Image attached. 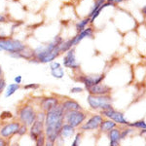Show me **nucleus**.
Masks as SVG:
<instances>
[{"label":"nucleus","instance_id":"7c9ffc66","mask_svg":"<svg viewBox=\"0 0 146 146\" xmlns=\"http://www.w3.org/2000/svg\"><path fill=\"white\" fill-rule=\"evenodd\" d=\"M5 87H6L5 80L2 79V78H0V94H1L2 92H3V90L5 89Z\"/></svg>","mask_w":146,"mask_h":146},{"label":"nucleus","instance_id":"4468645a","mask_svg":"<svg viewBox=\"0 0 146 146\" xmlns=\"http://www.w3.org/2000/svg\"><path fill=\"white\" fill-rule=\"evenodd\" d=\"M58 105H60L58 100L56 98H53V96L43 98V100H41V103H40V106L43 109V111H45V112H48V111H50V110L54 109V108L56 107Z\"/></svg>","mask_w":146,"mask_h":146},{"label":"nucleus","instance_id":"c756f323","mask_svg":"<svg viewBox=\"0 0 146 146\" xmlns=\"http://www.w3.org/2000/svg\"><path fill=\"white\" fill-rule=\"evenodd\" d=\"M83 92V88L81 87H73V88L70 90V93L71 94H78V93H82Z\"/></svg>","mask_w":146,"mask_h":146},{"label":"nucleus","instance_id":"2f4dec72","mask_svg":"<svg viewBox=\"0 0 146 146\" xmlns=\"http://www.w3.org/2000/svg\"><path fill=\"white\" fill-rule=\"evenodd\" d=\"M22 80H23L22 76H21V75H18V76L15 77V83L20 85L21 83H22Z\"/></svg>","mask_w":146,"mask_h":146},{"label":"nucleus","instance_id":"f8f14e48","mask_svg":"<svg viewBox=\"0 0 146 146\" xmlns=\"http://www.w3.org/2000/svg\"><path fill=\"white\" fill-rule=\"evenodd\" d=\"M89 94L92 96H106L109 95L111 92V88L109 86H107L106 84L100 83L96 86H93L91 88L88 89Z\"/></svg>","mask_w":146,"mask_h":146},{"label":"nucleus","instance_id":"f03ea898","mask_svg":"<svg viewBox=\"0 0 146 146\" xmlns=\"http://www.w3.org/2000/svg\"><path fill=\"white\" fill-rule=\"evenodd\" d=\"M62 37L56 36L48 45L38 47L33 52V56L39 62H52L56 56H60V45L62 44Z\"/></svg>","mask_w":146,"mask_h":146},{"label":"nucleus","instance_id":"a211bd4d","mask_svg":"<svg viewBox=\"0 0 146 146\" xmlns=\"http://www.w3.org/2000/svg\"><path fill=\"white\" fill-rule=\"evenodd\" d=\"M108 136H109L110 144L109 146H120V141H121V136H120V131L117 129H113L110 131H108Z\"/></svg>","mask_w":146,"mask_h":146},{"label":"nucleus","instance_id":"e433bc0d","mask_svg":"<svg viewBox=\"0 0 146 146\" xmlns=\"http://www.w3.org/2000/svg\"><path fill=\"white\" fill-rule=\"evenodd\" d=\"M145 10H146V7L144 6V7H143V9H142V12H143V14H145Z\"/></svg>","mask_w":146,"mask_h":146},{"label":"nucleus","instance_id":"f3484780","mask_svg":"<svg viewBox=\"0 0 146 146\" xmlns=\"http://www.w3.org/2000/svg\"><path fill=\"white\" fill-rule=\"evenodd\" d=\"M92 36H93V29L90 27L85 28L83 31L79 32L78 35H76L75 37H73L72 39H70L71 40V45H72V47L77 45V44H78L81 40H83L85 37H92Z\"/></svg>","mask_w":146,"mask_h":146},{"label":"nucleus","instance_id":"5701e85b","mask_svg":"<svg viewBox=\"0 0 146 146\" xmlns=\"http://www.w3.org/2000/svg\"><path fill=\"white\" fill-rule=\"evenodd\" d=\"M90 22H91L90 18H87V19H85V20L82 21V22H79V23L76 25V29H77V31H78V32L83 31V30L85 29V27H86V25H88V23H90Z\"/></svg>","mask_w":146,"mask_h":146},{"label":"nucleus","instance_id":"4be33fe9","mask_svg":"<svg viewBox=\"0 0 146 146\" xmlns=\"http://www.w3.org/2000/svg\"><path fill=\"white\" fill-rule=\"evenodd\" d=\"M104 2H105V0H96L95 5L93 6V8H92V10H91V12H90V15H89V18H92V17H93L94 14H95L96 12L100 8V6L102 5V4H104Z\"/></svg>","mask_w":146,"mask_h":146},{"label":"nucleus","instance_id":"0eeeda50","mask_svg":"<svg viewBox=\"0 0 146 146\" xmlns=\"http://www.w3.org/2000/svg\"><path fill=\"white\" fill-rule=\"evenodd\" d=\"M102 115L107 118H109V120H111L114 123H118V124H122V125H127L129 126V122L127 121L124 117V114L122 112L116 111L114 109H110V110H105V111H102Z\"/></svg>","mask_w":146,"mask_h":146},{"label":"nucleus","instance_id":"393cba45","mask_svg":"<svg viewBox=\"0 0 146 146\" xmlns=\"http://www.w3.org/2000/svg\"><path fill=\"white\" fill-rule=\"evenodd\" d=\"M80 143H81V135L77 133V135H75V138L72 141L71 146H80Z\"/></svg>","mask_w":146,"mask_h":146},{"label":"nucleus","instance_id":"9b49d317","mask_svg":"<svg viewBox=\"0 0 146 146\" xmlns=\"http://www.w3.org/2000/svg\"><path fill=\"white\" fill-rule=\"evenodd\" d=\"M63 65L66 68H71V69H77L80 67V64L76 60L74 49H70L67 51L66 55L63 58Z\"/></svg>","mask_w":146,"mask_h":146},{"label":"nucleus","instance_id":"dca6fc26","mask_svg":"<svg viewBox=\"0 0 146 146\" xmlns=\"http://www.w3.org/2000/svg\"><path fill=\"white\" fill-rule=\"evenodd\" d=\"M51 68V74L53 75L55 78L56 79H62L64 76V71H63V68L62 67L60 62H52L50 64Z\"/></svg>","mask_w":146,"mask_h":146},{"label":"nucleus","instance_id":"f257e3e1","mask_svg":"<svg viewBox=\"0 0 146 146\" xmlns=\"http://www.w3.org/2000/svg\"><path fill=\"white\" fill-rule=\"evenodd\" d=\"M63 124H64V111L62 105H58L54 109L46 112L45 121H44V133L46 136L45 146H55Z\"/></svg>","mask_w":146,"mask_h":146},{"label":"nucleus","instance_id":"a878e982","mask_svg":"<svg viewBox=\"0 0 146 146\" xmlns=\"http://www.w3.org/2000/svg\"><path fill=\"white\" fill-rule=\"evenodd\" d=\"M131 129H124L123 131H120V136H121V139H125L126 138V136H128L129 133H131Z\"/></svg>","mask_w":146,"mask_h":146},{"label":"nucleus","instance_id":"b1692460","mask_svg":"<svg viewBox=\"0 0 146 146\" xmlns=\"http://www.w3.org/2000/svg\"><path fill=\"white\" fill-rule=\"evenodd\" d=\"M129 127H135V128H138V129H146V124H145V121H136L135 123H129Z\"/></svg>","mask_w":146,"mask_h":146},{"label":"nucleus","instance_id":"aec40b11","mask_svg":"<svg viewBox=\"0 0 146 146\" xmlns=\"http://www.w3.org/2000/svg\"><path fill=\"white\" fill-rule=\"evenodd\" d=\"M74 133V128H72L71 126L67 124H63L62 129H60V135H62L63 138H68L70 136L73 135Z\"/></svg>","mask_w":146,"mask_h":146},{"label":"nucleus","instance_id":"2eb2a0df","mask_svg":"<svg viewBox=\"0 0 146 146\" xmlns=\"http://www.w3.org/2000/svg\"><path fill=\"white\" fill-rule=\"evenodd\" d=\"M62 107L64 112H68V111H80L82 110L81 105L79 104L77 101L72 100H64L62 104Z\"/></svg>","mask_w":146,"mask_h":146},{"label":"nucleus","instance_id":"7ed1b4c3","mask_svg":"<svg viewBox=\"0 0 146 146\" xmlns=\"http://www.w3.org/2000/svg\"><path fill=\"white\" fill-rule=\"evenodd\" d=\"M89 105L93 109H101L102 111L113 109L112 107V98L109 95L106 96H92L89 95L87 98Z\"/></svg>","mask_w":146,"mask_h":146},{"label":"nucleus","instance_id":"6ab92c4d","mask_svg":"<svg viewBox=\"0 0 146 146\" xmlns=\"http://www.w3.org/2000/svg\"><path fill=\"white\" fill-rule=\"evenodd\" d=\"M116 126H117V124L114 123L111 120H103V121L101 122L98 129H100L101 131H103V133H108V131H110L111 129H116Z\"/></svg>","mask_w":146,"mask_h":146},{"label":"nucleus","instance_id":"72a5a7b5","mask_svg":"<svg viewBox=\"0 0 146 146\" xmlns=\"http://www.w3.org/2000/svg\"><path fill=\"white\" fill-rule=\"evenodd\" d=\"M123 0H108V2L111 4H115V3H121Z\"/></svg>","mask_w":146,"mask_h":146},{"label":"nucleus","instance_id":"c9c22d12","mask_svg":"<svg viewBox=\"0 0 146 146\" xmlns=\"http://www.w3.org/2000/svg\"><path fill=\"white\" fill-rule=\"evenodd\" d=\"M2 74H3V72H2V69H1V67H0V78H1Z\"/></svg>","mask_w":146,"mask_h":146},{"label":"nucleus","instance_id":"39448f33","mask_svg":"<svg viewBox=\"0 0 146 146\" xmlns=\"http://www.w3.org/2000/svg\"><path fill=\"white\" fill-rule=\"evenodd\" d=\"M87 118L86 113H84L82 110L80 111H68L64 112V119L66 121V124L71 126L72 128H77L81 126L84 123V121Z\"/></svg>","mask_w":146,"mask_h":146},{"label":"nucleus","instance_id":"ddd939ff","mask_svg":"<svg viewBox=\"0 0 146 146\" xmlns=\"http://www.w3.org/2000/svg\"><path fill=\"white\" fill-rule=\"evenodd\" d=\"M42 133H44V122L39 121V120H35L29 129L30 137L36 141V139Z\"/></svg>","mask_w":146,"mask_h":146},{"label":"nucleus","instance_id":"423d86ee","mask_svg":"<svg viewBox=\"0 0 146 146\" xmlns=\"http://www.w3.org/2000/svg\"><path fill=\"white\" fill-rule=\"evenodd\" d=\"M20 120L25 126H31L33 122L36 120V113L31 105H25L19 112Z\"/></svg>","mask_w":146,"mask_h":146},{"label":"nucleus","instance_id":"9d476101","mask_svg":"<svg viewBox=\"0 0 146 146\" xmlns=\"http://www.w3.org/2000/svg\"><path fill=\"white\" fill-rule=\"evenodd\" d=\"M20 126L21 124L18 122H12V123L7 124L6 126H4L0 129V135L4 138H8L13 136L14 135H17Z\"/></svg>","mask_w":146,"mask_h":146},{"label":"nucleus","instance_id":"6e6552de","mask_svg":"<svg viewBox=\"0 0 146 146\" xmlns=\"http://www.w3.org/2000/svg\"><path fill=\"white\" fill-rule=\"evenodd\" d=\"M104 78H105V75L104 74H100V75H86V76L80 77L79 80L85 85L86 89L88 90V89L91 88V87L96 86V85L101 83Z\"/></svg>","mask_w":146,"mask_h":146},{"label":"nucleus","instance_id":"1a4fd4ad","mask_svg":"<svg viewBox=\"0 0 146 146\" xmlns=\"http://www.w3.org/2000/svg\"><path fill=\"white\" fill-rule=\"evenodd\" d=\"M103 121V118L101 115H94L92 116L86 123H84L81 126L82 131H94L100 128L101 122Z\"/></svg>","mask_w":146,"mask_h":146},{"label":"nucleus","instance_id":"cd10ccee","mask_svg":"<svg viewBox=\"0 0 146 146\" xmlns=\"http://www.w3.org/2000/svg\"><path fill=\"white\" fill-rule=\"evenodd\" d=\"M25 90H36V89L39 88V85L38 84H28L27 86L23 87Z\"/></svg>","mask_w":146,"mask_h":146},{"label":"nucleus","instance_id":"473e14b6","mask_svg":"<svg viewBox=\"0 0 146 146\" xmlns=\"http://www.w3.org/2000/svg\"><path fill=\"white\" fill-rule=\"evenodd\" d=\"M0 146H7V142L2 137H0Z\"/></svg>","mask_w":146,"mask_h":146},{"label":"nucleus","instance_id":"bb28decb","mask_svg":"<svg viewBox=\"0 0 146 146\" xmlns=\"http://www.w3.org/2000/svg\"><path fill=\"white\" fill-rule=\"evenodd\" d=\"M27 131V126H25V125H21L20 128H19V131H18V135H25Z\"/></svg>","mask_w":146,"mask_h":146},{"label":"nucleus","instance_id":"c85d7f7f","mask_svg":"<svg viewBox=\"0 0 146 146\" xmlns=\"http://www.w3.org/2000/svg\"><path fill=\"white\" fill-rule=\"evenodd\" d=\"M12 113L11 112H8V111H4L1 113V115H0V118H1L2 120L6 119V118H12Z\"/></svg>","mask_w":146,"mask_h":146},{"label":"nucleus","instance_id":"f704fd0d","mask_svg":"<svg viewBox=\"0 0 146 146\" xmlns=\"http://www.w3.org/2000/svg\"><path fill=\"white\" fill-rule=\"evenodd\" d=\"M6 21V19L4 16H2V15H0V23H4Z\"/></svg>","mask_w":146,"mask_h":146},{"label":"nucleus","instance_id":"20e7f679","mask_svg":"<svg viewBox=\"0 0 146 146\" xmlns=\"http://www.w3.org/2000/svg\"><path fill=\"white\" fill-rule=\"evenodd\" d=\"M0 50L7 51L11 54H18L25 51V46L21 41L16 39H1L0 40Z\"/></svg>","mask_w":146,"mask_h":146},{"label":"nucleus","instance_id":"412c9836","mask_svg":"<svg viewBox=\"0 0 146 146\" xmlns=\"http://www.w3.org/2000/svg\"><path fill=\"white\" fill-rule=\"evenodd\" d=\"M19 89H20V85L19 84H10L6 89V92H5V98H9V96H13L14 94L17 92Z\"/></svg>","mask_w":146,"mask_h":146}]
</instances>
